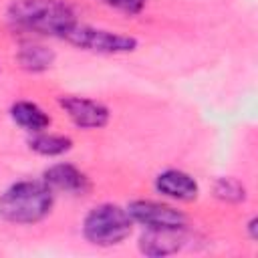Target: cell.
I'll list each match as a JSON object with an SVG mask.
<instances>
[{
    "instance_id": "8992f818",
    "label": "cell",
    "mask_w": 258,
    "mask_h": 258,
    "mask_svg": "<svg viewBox=\"0 0 258 258\" xmlns=\"http://www.w3.org/2000/svg\"><path fill=\"white\" fill-rule=\"evenodd\" d=\"M58 103L73 119V123L79 125L81 129H99L109 121V109L93 99L69 95V97H60Z\"/></svg>"
},
{
    "instance_id": "9c48e42d",
    "label": "cell",
    "mask_w": 258,
    "mask_h": 258,
    "mask_svg": "<svg viewBox=\"0 0 258 258\" xmlns=\"http://www.w3.org/2000/svg\"><path fill=\"white\" fill-rule=\"evenodd\" d=\"M44 181L52 189L69 191V194H85L89 189V179L87 175L77 169L71 163H56L44 171Z\"/></svg>"
},
{
    "instance_id": "277c9868",
    "label": "cell",
    "mask_w": 258,
    "mask_h": 258,
    "mask_svg": "<svg viewBox=\"0 0 258 258\" xmlns=\"http://www.w3.org/2000/svg\"><path fill=\"white\" fill-rule=\"evenodd\" d=\"M62 38L67 42L79 46V48L93 50V52H105V54L131 52L137 48V40L133 36L95 28V26H87V24H77V22L64 32Z\"/></svg>"
},
{
    "instance_id": "4fadbf2b",
    "label": "cell",
    "mask_w": 258,
    "mask_h": 258,
    "mask_svg": "<svg viewBox=\"0 0 258 258\" xmlns=\"http://www.w3.org/2000/svg\"><path fill=\"white\" fill-rule=\"evenodd\" d=\"M214 196L222 202L240 204L246 200V187L236 177H220L214 183Z\"/></svg>"
},
{
    "instance_id": "5bb4252c",
    "label": "cell",
    "mask_w": 258,
    "mask_h": 258,
    "mask_svg": "<svg viewBox=\"0 0 258 258\" xmlns=\"http://www.w3.org/2000/svg\"><path fill=\"white\" fill-rule=\"evenodd\" d=\"M101 2L125 14H139L147 4V0H101Z\"/></svg>"
},
{
    "instance_id": "ba28073f",
    "label": "cell",
    "mask_w": 258,
    "mask_h": 258,
    "mask_svg": "<svg viewBox=\"0 0 258 258\" xmlns=\"http://www.w3.org/2000/svg\"><path fill=\"white\" fill-rule=\"evenodd\" d=\"M183 244L181 230H165V228H147V232L139 238V250L147 256H167L175 254Z\"/></svg>"
},
{
    "instance_id": "6da1fadb",
    "label": "cell",
    "mask_w": 258,
    "mask_h": 258,
    "mask_svg": "<svg viewBox=\"0 0 258 258\" xmlns=\"http://www.w3.org/2000/svg\"><path fill=\"white\" fill-rule=\"evenodd\" d=\"M8 18L26 30L58 38L77 22L73 6L64 0H14L8 6Z\"/></svg>"
},
{
    "instance_id": "5b68a950",
    "label": "cell",
    "mask_w": 258,
    "mask_h": 258,
    "mask_svg": "<svg viewBox=\"0 0 258 258\" xmlns=\"http://www.w3.org/2000/svg\"><path fill=\"white\" fill-rule=\"evenodd\" d=\"M127 212L133 218V222H139L145 228L183 230V226H185V216L179 210H175L167 204L151 202V200H135L129 204Z\"/></svg>"
},
{
    "instance_id": "30bf717a",
    "label": "cell",
    "mask_w": 258,
    "mask_h": 258,
    "mask_svg": "<svg viewBox=\"0 0 258 258\" xmlns=\"http://www.w3.org/2000/svg\"><path fill=\"white\" fill-rule=\"evenodd\" d=\"M10 115L16 125H20L22 129L32 131V133H40L50 125V117L36 103H30V101L14 103L10 109Z\"/></svg>"
},
{
    "instance_id": "7c38bea8",
    "label": "cell",
    "mask_w": 258,
    "mask_h": 258,
    "mask_svg": "<svg viewBox=\"0 0 258 258\" xmlns=\"http://www.w3.org/2000/svg\"><path fill=\"white\" fill-rule=\"evenodd\" d=\"M30 149L40 153V155H46V157H54V155H62L71 149L73 141L71 137H64V135H54V133H38L36 137H32L28 141Z\"/></svg>"
},
{
    "instance_id": "9a60e30c",
    "label": "cell",
    "mask_w": 258,
    "mask_h": 258,
    "mask_svg": "<svg viewBox=\"0 0 258 258\" xmlns=\"http://www.w3.org/2000/svg\"><path fill=\"white\" fill-rule=\"evenodd\" d=\"M256 224H258V220H256V218H252V220H250V224H248V230H250V238H252V240L256 238Z\"/></svg>"
},
{
    "instance_id": "52a82bcc",
    "label": "cell",
    "mask_w": 258,
    "mask_h": 258,
    "mask_svg": "<svg viewBox=\"0 0 258 258\" xmlns=\"http://www.w3.org/2000/svg\"><path fill=\"white\" fill-rule=\"evenodd\" d=\"M155 189L167 198L181 200V202H191L198 198V181L179 169H165L163 173L157 175L155 179Z\"/></svg>"
},
{
    "instance_id": "7a4b0ae2",
    "label": "cell",
    "mask_w": 258,
    "mask_h": 258,
    "mask_svg": "<svg viewBox=\"0 0 258 258\" xmlns=\"http://www.w3.org/2000/svg\"><path fill=\"white\" fill-rule=\"evenodd\" d=\"M54 196L52 187L42 181H18L0 198V216L12 224H34L48 216Z\"/></svg>"
},
{
    "instance_id": "8fae6325",
    "label": "cell",
    "mask_w": 258,
    "mask_h": 258,
    "mask_svg": "<svg viewBox=\"0 0 258 258\" xmlns=\"http://www.w3.org/2000/svg\"><path fill=\"white\" fill-rule=\"evenodd\" d=\"M18 62L24 71L40 73V71H46L54 62V52L42 44H28V46L20 48Z\"/></svg>"
},
{
    "instance_id": "3957f363",
    "label": "cell",
    "mask_w": 258,
    "mask_h": 258,
    "mask_svg": "<svg viewBox=\"0 0 258 258\" xmlns=\"http://www.w3.org/2000/svg\"><path fill=\"white\" fill-rule=\"evenodd\" d=\"M131 228L133 218L117 204H101L93 208L83 222V234L95 246H115L131 234Z\"/></svg>"
}]
</instances>
